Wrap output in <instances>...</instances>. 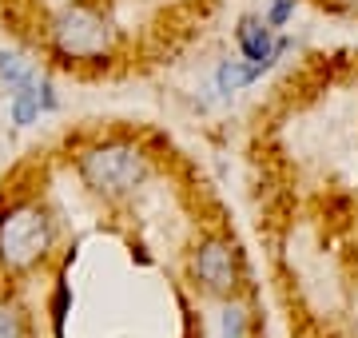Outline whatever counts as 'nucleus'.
I'll return each instance as SVG.
<instances>
[{"label": "nucleus", "instance_id": "obj_1", "mask_svg": "<svg viewBox=\"0 0 358 338\" xmlns=\"http://www.w3.org/2000/svg\"><path fill=\"white\" fill-rule=\"evenodd\" d=\"M76 175L96 199L120 203L152 179V156L143 152V143L128 140V135H112V140H96L80 152Z\"/></svg>", "mask_w": 358, "mask_h": 338}, {"label": "nucleus", "instance_id": "obj_2", "mask_svg": "<svg viewBox=\"0 0 358 338\" xmlns=\"http://www.w3.org/2000/svg\"><path fill=\"white\" fill-rule=\"evenodd\" d=\"M56 247V215L40 199H13L0 207V274L24 279Z\"/></svg>", "mask_w": 358, "mask_h": 338}, {"label": "nucleus", "instance_id": "obj_3", "mask_svg": "<svg viewBox=\"0 0 358 338\" xmlns=\"http://www.w3.org/2000/svg\"><path fill=\"white\" fill-rule=\"evenodd\" d=\"M48 48L60 64H108L115 52V24L103 16V8L76 0L64 4L48 24Z\"/></svg>", "mask_w": 358, "mask_h": 338}, {"label": "nucleus", "instance_id": "obj_4", "mask_svg": "<svg viewBox=\"0 0 358 338\" xmlns=\"http://www.w3.org/2000/svg\"><path fill=\"white\" fill-rule=\"evenodd\" d=\"M192 283L211 295V299H235V291L243 283V263L231 239L223 235H203L192 251Z\"/></svg>", "mask_w": 358, "mask_h": 338}, {"label": "nucleus", "instance_id": "obj_5", "mask_svg": "<svg viewBox=\"0 0 358 338\" xmlns=\"http://www.w3.org/2000/svg\"><path fill=\"white\" fill-rule=\"evenodd\" d=\"M271 32H275V28H271L263 16H243L239 28H235L239 52H243V60H247V64H255L259 72H271L275 60L287 52V40H275Z\"/></svg>", "mask_w": 358, "mask_h": 338}, {"label": "nucleus", "instance_id": "obj_6", "mask_svg": "<svg viewBox=\"0 0 358 338\" xmlns=\"http://www.w3.org/2000/svg\"><path fill=\"white\" fill-rule=\"evenodd\" d=\"M0 338H32V314L16 295H0Z\"/></svg>", "mask_w": 358, "mask_h": 338}, {"label": "nucleus", "instance_id": "obj_7", "mask_svg": "<svg viewBox=\"0 0 358 338\" xmlns=\"http://www.w3.org/2000/svg\"><path fill=\"white\" fill-rule=\"evenodd\" d=\"M36 80H40V72L24 52H16V48H4V52H0V84H8V91L28 88V84H36Z\"/></svg>", "mask_w": 358, "mask_h": 338}, {"label": "nucleus", "instance_id": "obj_8", "mask_svg": "<svg viewBox=\"0 0 358 338\" xmlns=\"http://www.w3.org/2000/svg\"><path fill=\"white\" fill-rule=\"evenodd\" d=\"M259 76H263V72H259L255 64H247V60H223V64H219V72H215V84H219V91H223V96H231V91L255 84Z\"/></svg>", "mask_w": 358, "mask_h": 338}, {"label": "nucleus", "instance_id": "obj_9", "mask_svg": "<svg viewBox=\"0 0 358 338\" xmlns=\"http://www.w3.org/2000/svg\"><path fill=\"white\" fill-rule=\"evenodd\" d=\"M219 338H251V314L243 302L227 299L219 311Z\"/></svg>", "mask_w": 358, "mask_h": 338}, {"label": "nucleus", "instance_id": "obj_10", "mask_svg": "<svg viewBox=\"0 0 358 338\" xmlns=\"http://www.w3.org/2000/svg\"><path fill=\"white\" fill-rule=\"evenodd\" d=\"M291 13H294V0H271V8H267V20L271 28H282L287 20H291Z\"/></svg>", "mask_w": 358, "mask_h": 338}]
</instances>
